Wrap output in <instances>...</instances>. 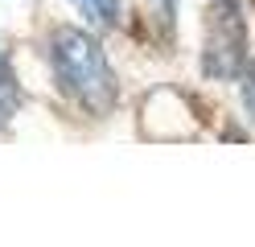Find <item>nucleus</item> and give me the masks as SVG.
I'll return each instance as SVG.
<instances>
[{
    "mask_svg": "<svg viewBox=\"0 0 255 247\" xmlns=\"http://www.w3.org/2000/svg\"><path fill=\"white\" fill-rule=\"evenodd\" d=\"M17 103H21V91H17V78H12L4 54H0V124H8L17 115Z\"/></svg>",
    "mask_w": 255,
    "mask_h": 247,
    "instance_id": "obj_4",
    "label": "nucleus"
},
{
    "mask_svg": "<svg viewBox=\"0 0 255 247\" xmlns=\"http://www.w3.org/2000/svg\"><path fill=\"white\" fill-rule=\"evenodd\" d=\"M50 66H54V82L58 91L78 103L87 115H107L116 107V70H111V62L103 54V45L91 37L83 29H70L62 25L54 29L50 37Z\"/></svg>",
    "mask_w": 255,
    "mask_h": 247,
    "instance_id": "obj_1",
    "label": "nucleus"
},
{
    "mask_svg": "<svg viewBox=\"0 0 255 247\" xmlns=\"http://www.w3.org/2000/svg\"><path fill=\"white\" fill-rule=\"evenodd\" d=\"M243 103H247V111L255 115V62L247 66V74H243Z\"/></svg>",
    "mask_w": 255,
    "mask_h": 247,
    "instance_id": "obj_5",
    "label": "nucleus"
},
{
    "mask_svg": "<svg viewBox=\"0 0 255 247\" xmlns=\"http://www.w3.org/2000/svg\"><path fill=\"white\" fill-rule=\"evenodd\" d=\"M202 66L210 78H235L239 66H243V21H239L235 0H214Z\"/></svg>",
    "mask_w": 255,
    "mask_h": 247,
    "instance_id": "obj_2",
    "label": "nucleus"
},
{
    "mask_svg": "<svg viewBox=\"0 0 255 247\" xmlns=\"http://www.w3.org/2000/svg\"><path fill=\"white\" fill-rule=\"evenodd\" d=\"M70 4L87 16L91 25H103V29H111L120 21V0H70Z\"/></svg>",
    "mask_w": 255,
    "mask_h": 247,
    "instance_id": "obj_3",
    "label": "nucleus"
},
{
    "mask_svg": "<svg viewBox=\"0 0 255 247\" xmlns=\"http://www.w3.org/2000/svg\"><path fill=\"white\" fill-rule=\"evenodd\" d=\"M152 4L161 12V21H173V4H177V0H152Z\"/></svg>",
    "mask_w": 255,
    "mask_h": 247,
    "instance_id": "obj_6",
    "label": "nucleus"
}]
</instances>
